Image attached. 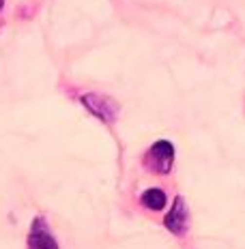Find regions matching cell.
Returning <instances> with one entry per match:
<instances>
[{
  "mask_svg": "<svg viewBox=\"0 0 245 249\" xmlns=\"http://www.w3.org/2000/svg\"><path fill=\"white\" fill-rule=\"evenodd\" d=\"M80 101H82V106H84L95 118H99L101 123H106V124H114V123H116L121 107H118V103L114 99H110L108 95H99V92H84V95H80Z\"/></svg>",
  "mask_w": 245,
  "mask_h": 249,
  "instance_id": "6da1fadb",
  "label": "cell"
},
{
  "mask_svg": "<svg viewBox=\"0 0 245 249\" xmlns=\"http://www.w3.org/2000/svg\"><path fill=\"white\" fill-rule=\"evenodd\" d=\"M144 165L155 174H170L174 165V146L170 140H157L144 153Z\"/></svg>",
  "mask_w": 245,
  "mask_h": 249,
  "instance_id": "7a4b0ae2",
  "label": "cell"
},
{
  "mask_svg": "<svg viewBox=\"0 0 245 249\" xmlns=\"http://www.w3.org/2000/svg\"><path fill=\"white\" fill-rule=\"evenodd\" d=\"M26 247L28 249H60L45 217L39 215L30 221V230H28V236H26Z\"/></svg>",
  "mask_w": 245,
  "mask_h": 249,
  "instance_id": "3957f363",
  "label": "cell"
},
{
  "mask_svg": "<svg viewBox=\"0 0 245 249\" xmlns=\"http://www.w3.org/2000/svg\"><path fill=\"white\" fill-rule=\"evenodd\" d=\"M164 226L168 228V232L176 236H183L187 232V226H189V213H187V206H185V200L181 198H174L172 202V209L166 213L164 217Z\"/></svg>",
  "mask_w": 245,
  "mask_h": 249,
  "instance_id": "277c9868",
  "label": "cell"
},
{
  "mask_svg": "<svg viewBox=\"0 0 245 249\" xmlns=\"http://www.w3.org/2000/svg\"><path fill=\"white\" fill-rule=\"evenodd\" d=\"M140 204H142L144 209L153 211V213H159V211L166 209V204H168V196H166V191L159 189V187H151V189L142 191Z\"/></svg>",
  "mask_w": 245,
  "mask_h": 249,
  "instance_id": "5b68a950",
  "label": "cell"
},
{
  "mask_svg": "<svg viewBox=\"0 0 245 249\" xmlns=\"http://www.w3.org/2000/svg\"><path fill=\"white\" fill-rule=\"evenodd\" d=\"M2 7H4V0H0V11H2Z\"/></svg>",
  "mask_w": 245,
  "mask_h": 249,
  "instance_id": "8992f818",
  "label": "cell"
}]
</instances>
